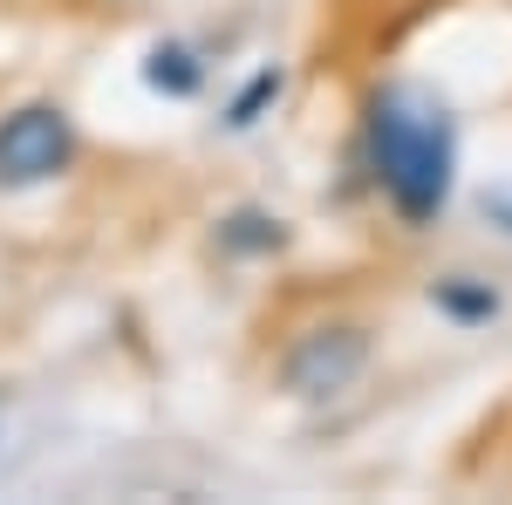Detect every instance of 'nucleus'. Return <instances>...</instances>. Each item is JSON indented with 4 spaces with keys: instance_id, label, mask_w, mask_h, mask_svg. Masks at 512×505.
Listing matches in <instances>:
<instances>
[{
    "instance_id": "1",
    "label": "nucleus",
    "mask_w": 512,
    "mask_h": 505,
    "mask_svg": "<svg viewBox=\"0 0 512 505\" xmlns=\"http://www.w3.org/2000/svg\"><path fill=\"white\" fill-rule=\"evenodd\" d=\"M355 157H362V178H369V192L383 198V212L396 226L431 233L451 212V198H458L465 137H458V117H451V103L437 89L390 76L362 96Z\"/></svg>"
},
{
    "instance_id": "7",
    "label": "nucleus",
    "mask_w": 512,
    "mask_h": 505,
    "mask_svg": "<svg viewBox=\"0 0 512 505\" xmlns=\"http://www.w3.org/2000/svg\"><path fill=\"white\" fill-rule=\"evenodd\" d=\"M280 96H287V69H280V62H260V69H253V76H246L233 96L219 103V130H226V137L260 130V123L280 110Z\"/></svg>"
},
{
    "instance_id": "3",
    "label": "nucleus",
    "mask_w": 512,
    "mask_h": 505,
    "mask_svg": "<svg viewBox=\"0 0 512 505\" xmlns=\"http://www.w3.org/2000/svg\"><path fill=\"white\" fill-rule=\"evenodd\" d=\"M82 164V130L55 96H28L0 110V192H48Z\"/></svg>"
},
{
    "instance_id": "5",
    "label": "nucleus",
    "mask_w": 512,
    "mask_h": 505,
    "mask_svg": "<svg viewBox=\"0 0 512 505\" xmlns=\"http://www.w3.org/2000/svg\"><path fill=\"white\" fill-rule=\"evenodd\" d=\"M212 246L226 260H274V253L294 246V226L280 212H267V205H233V212L212 219Z\"/></svg>"
},
{
    "instance_id": "4",
    "label": "nucleus",
    "mask_w": 512,
    "mask_h": 505,
    "mask_svg": "<svg viewBox=\"0 0 512 505\" xmlns=\"http://www.w3.org/2000/svg\"><path fill=\"white\" fill-rule=\"evenodd\" d=\"M205 82H212V62H205V48L185 35H164L144 48V89L164 96V103H192L205 96Z\"/></svg>"
},
{
    "instance_id": "8",
    "label": "nucleus",
    "mask_w": 512,
    "mask_h": 505,
    "mask_svg": "<svg viewBox=\"0 0 512 505\" xmlns=\"http://www.w3.org/2000/svg\"><path fill=\"white\" fill-rule=\"evenodd\" d=\"M485 219H492L499 233H512V192H485Z\"/></svg>"
},
{
    "instance_id": "6",
    "label": "nucleus",
    "mask_w": 512,
    "mask_h": 505,
    "mask_svg": "<svg viewBox=\"0 0 512 505\" xmlns=\"http://www.w3.org/2000/svg\"><path fill=\"white\" fill-rule=\"evenodd\" d=\"M431 308L444 314L451 328H485V321L506 314V294H499L485 273H444V280H431Z\"/></svg>"
},
{
    "instance_id": "2",
    "label": "nucleus",
    "mask_w": 512,
    "mask_h": 505,
    "mask_svg": "<svg viewBox=\"0 0 512 505\" xmlns=\"http://www.w3.org/2000/svg\"><path fill=\"white\" fill-rule=\"evenodd\" d=\"M376 362V328L362 314H315L274 355V389L287 403H342Z\"/></svg>"
}]
</instances>
